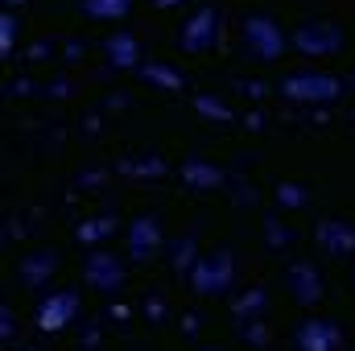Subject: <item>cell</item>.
<instances>
[{
    "label": "cell",
    "instance_id": "cell-1",
    "mask_svg": "<svg viewBox=\"0 0 355 351\" xmlns=\"http://www.w3.org/2000/svg\"><path fill=\"white\" fill-rule=\"evenodd\" d=\"M232 277H236V261H232L227 248H215V252L198 257L194 268H190V285H194V293H202V298L227 293V289H232Z\"/></svg>",
    "mask_w": 355,
    "mask_h": 351
},
{
    "label": "cell",
    "instance_id": "cell-2",
    "mask_svg": "<svg viewBox=\"0 0 355 351\" xmlns=\"http://www.w3.org/2000/svg\"><path fill=\"white\" fill-rule=\"evenodd\" d=\"M244 46H248V54H252L257 62H277L281 50H285V33H281V25H277L272 17L252 12V17L244 21Z\"/></svg>",
    "mask_w": 355,
    "mask_h": 351
},
{
    "label": "cell",
    "instance_id": "cell-3",
    "mask_svg": "<svg viewBox=\"0 0 355 351\" xmlns=\"http://www.w3.org/2000/svg\"><path fill=\"white\" fill-rule=\"evenodd\" d=\"M281 95L297 99V103H335L343 95V83L335 75H314V71H302V75H289L281 83Z\"/></svg>",
    "mask_w": 355,
    "mask_h": 351
},
{
    "label": "cell",
    "instance_id": "cell-4",
    "mask_svg": "<svg viewBox=\"0 0 355 351\" xmlns=\"http://www.w3.org/2000/svg\"><path fill=\"white\" fill-rule=\"evenodd\" d=\"M293 46H297L302 54H310V58H327V54H335V50L343 46V33H339V25H331V21H306V25H297Z\"/></svg>",
    "mask_w": 355,
    "mask_h": 351
},
{
    "label": "cell",
    "instance_id": "cell-5",
    "mask_svg": "<svg viewBox=\"0 0 355 351\" xmlns=\"http://www.w3.org/2000/svg\"><path fill=\"white\" fill-rule=\"evenodd\" d=\"M215 37H219V17H215V8H198V12L178 29V46H182L186 54H207V50L215 46Z\"/></svg>",
    "mask_w": 355,
    "mask_h": 351
},
{
    "label": "cell",
    "instance_id": "cell-6",
    "mask_svg": "<svg viewBox=\"0 0 355 351\" xmlns=\"http://www.w3.org/2000/svg\"><path fill=\"white\" fill-rule=\"evenodd\" d=\"M83 281L99 293H116L124 285V264L116 261L112 252H91L83 261Z\"/></svg>",
    "mask_w": 355,
    "mask_h": 351
},
{
    "label": "cell",
    "instance_id": "cell-7",
    "mask_svg": "<svg viewBox=\"0 0 355 351\" xmlns=\"http://www.w3.org/2000/svg\"><path fill=\"white\" fill-rule=\"evenodd\" d=\"M75 314H79V293H75V289H58V293H50V298L42 302L37 327H42V331H62L67 323H75Z\"/></svg>",
    "mask_w": 355,
    "mask_h": 351
},
{
    "label": "cell",
    "instance_id": "cell-8",
    "mask_svg": "<svg viewBox=\"0 0 355 351\" xmlns=\"http://www.w3.org/2000/svg\"><path fill=\"white\" fill-rule=\"evenodd\" d=\"M285 285H289L293 302H302V306H310V302L322 298V277H318V268H314L310 261L289 264V268H285Z\"/></svg>",
    "mask_w": 355,
    "mask_h": 351
},
{
    "label": "cell",
    "instance_id": "cell-9",
    "mask_svg": "<svg viewBox=\"0 0 355 351\" xmlns=\"http://www.w3.org/2000/svg\"><path fill=\"white\" fill-rule=\"evenodd\" d=\"M314 240H318V248H322L327 257H335V261L355 252V228L343 223V219H322L318 232H314Z\"/></svg>",
    "mask_w": 355,
    "mask_h": 351
},
{
    "label": "cell",
    "instance_id": "cell-10",
    "mask_svg": "<svg viewBox=\"0 0 355 351\" xmlns=\"http://www.w3.org/2000/svg\"><path fill=\"white\" fill-rule=\"evenodd\" d=\"M157 248H162V228H157V219H153V215L132 219V223H128V257H132V261H149Z\"/></svg>",
    "mask_w": 355,
    "mask_h": 351
},
{
    "label": "cell",
    "instance_id": "cell-11",
    "mask_svg": "<svg viewBox=\"0 0 355 351\" xmlns=\"http://www.w3.org/2000/svg\"><path fill=\"white\" fill-rule=\"evenodd\" d=\"M339 343H343V331L327 318H310L297 327V348L302 351H339Z\"/></svg>",
    "mask_w": 355,
    "mask_h": 351
},
{
    "label": "cell",
    "instance_id": "cell-12",
    "mask_svg": "<svg viewBox=\"0 0 355 351\" xmlns=\"http://www.w3.org/2000/svg\"><path fill=\"white\" fill-rule=\"evenodd\" d=\"M182 182L190 186V190H215L223 174L211 166V162H202V157H190V162H182Z\"/></svg>",
    "mask_w": 355,
    "mask_h": 351
},
{
    "label": "cell",
    "instance_id": "cell-13",
    "mask_svg": "<svg viewBox=\"0 0 355 351\" xmlns=\"http://www.w3.org/2000/svg\"><path fill=\"white\" fill-rule=\"evenodd\" d=\"M54 268H58V252H29L21 261V281L25 285H42Z\"/></svg>",
    "mask_w": 355,
    "mask_h": 351
},
{
    "label": "cell",
    "instance_id": "cell-14",
    "mask_svg": "<svg viewBox=\"0 0 355 351\" xmlns=\"http://www.w3.org/2000/svg\"><path fill=\"white\" fill-rule=\"evenodd\" d=\"M107 54H112V62L116 67H137V58H141V46H137V37L132 33H112L107 37Z\"/></svg>",
    "mask_w": 355,
    "mask_h": 351
},
{
    "label": "cell",
    "instance_id": "cell-15",
    "mask_svg": "<svg viewBox=\"0 0 355 351\" xmlns=\"http://www.w3.org/2000/svg\"><path fill=\"white\" fill-rule=\"evenodd\" d=\"M132 8V0H83V12L99 17V21H120Z\"/></svg>",
    "mask_w": 355,
    "mask_h": 351
},
{
    "label": "cell",
    "instance_id": "cell-16",
    "mask_svg": "<svg viewBox=\"0 0 355 351\" xmlns=\"http://www.w3.org/2000/svg\"><path fill=\"white\" fill-rule=\"evenodd\" d=\"M141 75H145V83H157V87H166V91H182V75L170 71V67L149 62V67H141Z\"/></svg>",
    "mask_w": 355,
    "mask_h": 351
},
{
    "label": "cell",
    "instance_id": "cell-17",
    "mask_svg": "<svg viewBox=\"0 0 355 351\" xmlns=\"http://www.w3.org/2000/svg\"><path fill=\"white\" fill-rule=\"evenodd\" d=\"M112 232H116V219H91V223L79 228V240H83V244H95V240H103V236H112Z\"/></svg>",
    "mask_w": 355,
    "mask_h": 351
},
{
    "label": "cell",
    "instance_id": "cell-18",
    "mask_svg": "<svg viewBox=\"0 0 355 351\" xmlns=\"http://www.w3.org/2000/svg\"><path fill=\"white\" fill-rule=\"evenodd\" d=\"M12 42H17V21H12V12H4L0 17V54H12Z\"/></svg>",
    "mask_w": 355,
    "mask_h": 351
},
{
    "label": "cell",
    "instance_id": "cell-19",
    "mask_svg": "<svg viewBox=\"0 0 355 351\" xmlns=\"http://www.w3.org/2000/svg\"><path fill=\"white\" fill-rule=\"evenodd\" d=\"M194 108H198V112H207V116H215V120H232V108H227V103H219V99L198 95V99H194Z\"/></svg>",
    "mask_w": 355,
    "mask_h": 351
},
{
    "label": "cell",
    "instance_id": "cell-20",
    "mask_svg": "<svg viewBox=\"0 0 355 351\" xmlns=\"http://www.w3.org/2000/svg\"><path fill=\"white\" fill-rule=\"evenodd\" d=\"M277 203H285V207H302V203H306V194H302V186L285 182V186L277 190Z\"/></svg>",
    "mask_w": 355,
    "mask_h": 351
},
{
    "label": "cell",
    "instance_id": "cell-21",
    "mask_svg": "<svg viewBox=\"0 0 355 351\" xmlns=\"http://www.w3.org/2000/svg\"><path fill=\"white\" fill-rule=\"evenodd\" d=\"M190 248H194L190 240H182V244L174 248V252H178V257H174V264H178V268H186V264H190Z\"/></svg>",
    "mask_w": 355,
    "mask_h": 351
},
{
    "label": "cell",
    "instance_id": "cell-22",
    "mask_svg": "<svg viewBox=\"0 0 355 351\" xmlns=\"http://www.w3.org/2000/svg\"><path fill=\"white\" fill-rule=\"evenodd\" d=\"M153 4H157V8H170V4H178V0H153Z\"/></svg>",
    "mask_w": 355,
    "mask_h": 351
},
{
    "label": "cell",
    "instance_id": "cell-23",
    "mask_svg": "<svg viewBox=\"0 0 355 351\" xmlns=\"http://www.w3.org/2000/svg\"><path fill=\"white\" fill-rule=\"evenodd\" d=\"M4 4H8V8H12V4H25V0H4Z\"/></svg>",
    "mask_w": 355,
    "mask_h": 351
},
{
    "label": "cell",
    "instance_id": "cell-24",
    "mask_svg": "<svg viewBox=\"0 0 355 351\" xmlns=\"http://www.w3.org/2000/svg\"><path fill=\"white\" fill-rule=\"evenodd\" d=\"M352 87H355V75H352Z\"/></svg>",
    "mask_w": 355,
    "mask_h": 351
}]
</instances>
